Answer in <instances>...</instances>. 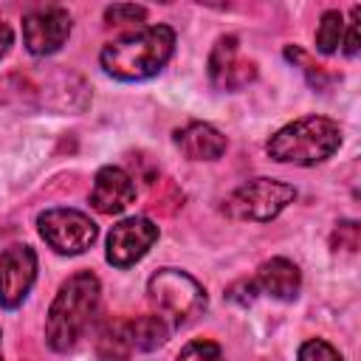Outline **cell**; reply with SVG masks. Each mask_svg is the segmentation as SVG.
<instances>
[{"instance_id": "17", "label": "cell", "mask_w": 361, "mask_h": 361, "mask_svg": "<svg viewBox=\"0 0 361 361\" xmlns=\"http://www.w3.org/2000/svg\"><path fill=\"white\" fill-rule=\"evenodd\" d=\"M302 361H341V353L333 347V344H327L324 338H307L302 347H299V353H296Z\"/></svg>"}, {"instance_id": "3", "label": "cell", "mask_w": 361, "mask_h": 361, "mask_svg": "<svg viewBox=\"0 0 361 361\" xmlns=\"http://www.w3.org/2000/svg\"><path fill=\"white\" fill-rule=\"evenodd\" d=\"M341 147V127L330 116H302L279 127L268 144L265 152L276 164H293V166H319L327 158H333Z\"/></svg>"}, {"instance_id": "4", "label": "cell", "mask_w": 361, "mask_h": 361, "mask_svg": "<svg viewBox=\"0 0 361 361\" xmlns=\"http://www.w3.org/2000/svg\"><path fill=\"white\" fill-rule=\"evenodd\" d=\"M147 299L152 310L169 324V330L192 324L209 305L206 288L180 268H158L147 279Z\"/></svg>"}, {"instance_id": "5", "label": "cell", "mask_w": 361, "mask_h": 361, "mask_svg": "<svg viewBox=\"0 0 361 361\" xmlns=\"http://www.w3.org/2000/svg\"><path fill=\"white\" fill-rule=\"evenodd\" d=\"M296 200V189L276 178H251L240 183L226 200V217L237 223H271Z\"/></svg>"}, {"instance_id": "11", "label": "cell", "mask_w": 361, "mask_h": 361, "mask_svg": "<svg viewBox=\"0 0 361 361\" xmlns=\"http://www.w3.org/2000/svg\"><path fill=\"white\" fill-rule=\"evenodd\" d=\"M257 76L254 62L240 59L237 37H220L209 54V79L217 90H240Z\"/></svg>"}, {"instance_id": "20", "label": "cell", "mask_w": 361, "mask_h": 361, "mask_svg": "<svg viewBox=\"0 0 361 361\" xmlns=\"http://www.w3.org/2000/svg\"><path fill=\"white\" fill-rule=\"evenodd\" d=\"M178 355H180V358H220L223 350H220V344H214V341H189L186 347H180Z\"/></svg>"}, {"instance_id": "18", "label": "cell", "mask_w": 361, "mask_h": 361, "mask_svg": "<svg viewBox=\"0 0 361 361\" xmlns=\"http://www.w3.org/2000/svg\"><path fill=\"white\" fill-rule=\"evenodd\" d=\"M257 296H259V288H257L254 279H237V282H231V285L226 288V299L234 302V305H240V307L254 305Z\"/></svg>"}, {"instance_id": "7", "label": "cell", "mask_w": 361, "mask_h": 361, "mask_svg": "<svg viewBox=\"0 0 361 361\" xmlns=\"http://www.w3.org/2000/svg\"><path fill=\"white\" fill-rule=\"evenodd\" d=\"M158 243V226L149 217H124L107 234L104 259L113 268H130L147 257V251Z\"/></svg>"}, {"instance_id": "6", "label": "cell", "mask_w": 361, "mask_h": 361, "mask_svg": "<svg viewBox=\"0 0 361 361\" xmlns=\"http://www.w3.org/2000/svg\"><path fill=\"white\" fill-rule=\"evenodd\" d=\"M37 231L45 240V245L62 257L85 254L99 237V226L85 212L68 209V206H54V209L39 212Z\"/></svg>"}, {"instance_id": "13", "label": "cell", "mask_w": 361, "mask_h": 361, "mask_svg": "<svg viewBox=\"0 0 361 361\" xmlns=\"http://www.w3.org/2000/svg\"><path fill=\"white\" fill-rule=\"evenodd\" d=\"M175 144L189 161H217L228 147L226 135L206 121H192L180 127L175 133Z\"/></svg>"}, {"instance_id": "12", "label": "cell", "mask_w": 361, "mask_h": 361, "mask_svg": "<svg viewBox=\"0 0 361 361\" xmlns=\"http://www.w3.org/2000/svg\"><path fill=\"white\" fill-rule=\"evenodd\" d=\"M254 282H257L259 293H265L276 302H293L302 290V271L288 257H271V259L259 262Z\"/></svg>"}, {"instance_id": "9", "label": "cell", "mask_w": 361, "mask_h": 361, "mask_svg": "<svg viewBox=\"0 0 361 361\" xmlns=\"http://www.w3.org/2000/svg\"><path fill=\"white\" fill-rule=\"evenodd\" d=\"M71 28L73 20L62 6L31 11L23 17V45L31 56H51L68 42Z\"/></svg>"}, {"instance_id": "14", "label": "cell", "mask_w": 361, "mask_h": 361, "mask_svg": "<svg viewBox=\"0 0 361 361\" xmlns=\"http://www.w3.org/2000/svg\"><path fill=\"white\" fill-rule=\"evenodd\" d=\"M124 333H127V338H130L133 353H135V350L149 353V350L161 347V344L169 338V324H166L158 313H147V316L127 319V322H124Z\"/></svg>"}, {"instance_id": "1", "label": "cell", "mask_w": 361, "mask_h": 361, "mask_svg": "<svg viewBox=\"0 0 361 361\" xmlns=\"http://www.w3.org/2000/svg\"><path fill=\"white\" fill-rule=\"evenodd\" d=\"M175 54V31L169 25H144L113 42L99 54V65L118 82H144L158 76Z\"/></svg>"}, {"instance_id": "8", "label": "cell", "mask_w": 361, "mask_h": 361, "mask_svg": "<svg viewBox=\"0 0 361 361\" xmlns=\"http://www.w3.org/2000/svg\"><path fill=\"white\" fill-rule=\"evenodd\" d=\"M37 279V251L25 243H14L0 254V307L17 310Z\"/></svg>"}, {"instance_id": "19", "label": "cell", "mask_w": 361, "mask_h": 361, "mask_svg": "<svg viewBox=\"0 0 361 361\" xmlns=\"http://www.w3.org/2000/svg\"><path fill=\"white\" fill-rule=\"evenodd\" d=\"M358 20H361V11L358 6L350 11V20L344 23V37H341V51L347 56H358V48H361V39H358Z\"/></svg>"}, {"instance_id": "16", "label": "cell", "mask_w": 361, "mask_h": 361, "mask_svg": "<svg viewBox=\"0 0 361 361\" xmlns=\"http://www.w3.org/2000/svg\"><path fill=\"white\" fill-rule=\"evenodd\" d=\"M147 20V8L138 3H113L104 8V23L107 25H141Z\"/></svg>"}, {"instance_id": "2", "label": "cell", "mask_w": 361, "mask_h": 361, "mask_svg": "<svg viewBox=\"0 0 361 361\" xmlns=\"http://www.w3.org/2000/svg\"><path fill=\"white\" fill-rule=\"evenodd\" d=\"M99 302H102V285L99 276L90 271H76L71 274L45 316V341L54 353H68L79 344V338H85V333L90 330L96 313H99Z\"/></svg>"}, {"instance_id": "10", "label": "cell", "mask_w": 361, "mask_h": 361, "mask_svg": "<svg viewBox=\"0 0 361 361\" xmlns=\"http://www.w3.org/2000/svg\"><path fill=\"white\" fill-rule=\"evenodd\" d=\"M135 180L121 166H102L93 178L90 189V206L102 214H121L135 203Z\"/></svg>"}, {"instance_id": "23", "label": "cell", "mask_w": 361, "mask_h": 361, "mask_svg": "<svg viewBox=\"0 0 361 361\" xmlns=\"http://www.w3.org/2000/svg\"><path fill=\"white\" fill-rule=\"evenodd\" d=\"M0 338H3V330H0ZM0 355H3V347H0Z\"/></svg>"}, {"instance_id": "21", "label": "cell", "mask_w": 361, "mask_h": 361, "mask_svg": "<svg viewBox=\"0 0 361 361\" xmlns=\"http://www.w3.org/2000/svg\"><path fill=\"white\" fill-rule=\"evenodd\" d=\"M336 237H338V248H344V251H355V248H358V223H353V220L338 223Z\"/></svg>"}, {"instance_id": "22", "label": "cell", "mask_w": 361, "mask_h": 361, "mask_svg": "<svg viewBox=\"0 0 361 361\" xmlns=\"http://www.w3.org/2000/svg\"><path fill=\"white\" fill-rule=\"evenodd\" d=\"M14 45V31L8 23H0V59L8 54V48Z\"/></svg>"}, {"instance_id": "15", "label": "cell", "mask_w": 361, "mask_h": 361, "mask_svg": "<svg viewBox=\"0 0 361 361\" xmlns=\"http://www.w3.org/2000/svg\"><path fill=\"white\" fill-rule=\"evenodd\" d=\"M341 37H344V14L341 11H324L316 28V51L330 56L341 48Z\"/></svg>"}]
</instances>
